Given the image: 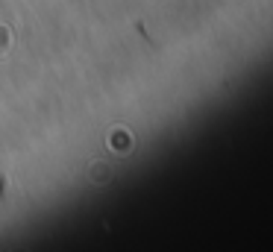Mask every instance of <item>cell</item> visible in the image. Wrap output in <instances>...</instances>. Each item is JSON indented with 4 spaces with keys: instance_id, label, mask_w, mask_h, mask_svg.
Returning a JSON list of instances; mask_svg holds the SVG:
<instances>
[{
    "instance_id": "cell-1",
    "label": "cell",
    "mask_w": 273,
    "mask_h": 252,
    "mask_svg": "<svg viewBox=\"0 0 273 252\" xmlns=\"http://www.w3.org/2000/svg\"><path fill=\"white\" fill-rule=\"evenodd\" d=\"M115 150H118V153H126V150H129V141H126V135H123V132L115 135Z\"/></svg>"
}]
</instances>
